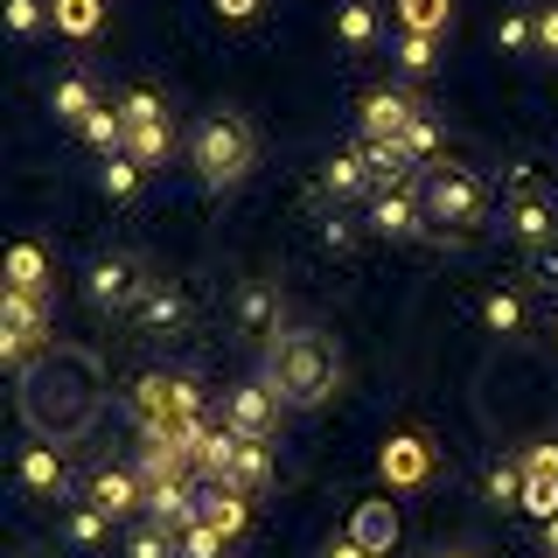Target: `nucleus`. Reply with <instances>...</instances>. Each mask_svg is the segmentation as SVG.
Here are the masks:
<instances>
[{"instance_id": "16", "label": "nucleus", "mask_w": 558, "mask_h": 558, "mask_svg": "<svg viewBox=\"0 0 558 558\" xmlns=\"http://www.w3.org/2000/svg\"><path fill=\"white\" fill-rule=\"evenodd\" d=\"M147 517H154V523H168V531L196 523V517H203V502L189 496V475H182V482H147Z\"/></svg>"}, {"instance_id": "23", "label": "nucleus", "mask_w": 558, "mask_h": 558, "mask_svg": "<svg viewBox=\"0 0 558 558\" xmlns=\"http://www.w3.org/2000/svg\"><path fill=\"white\" fill-rule=\"evenodd\" d=\"M231 488H244V496H258V488L272 482V447L266 440H244L238 447V461H231V475H223Z\"/></svg>"}, {"instance_id": "41", "label": "nucleus", "mask_w": 558, "mask_h": 558, "mask_svg": "<svg viewBox=\"0 0 558 558\" xmlns=\"http://www.w3.org/2000/svg\"><path fill=\"white\" fill-rule=\"evenodd\" d=\"M496 43L502 49H531L537 43V22H531V14H502V22H496Z\"/></svg>"}, {"instance_id": "20", "label": "nucleus", "mask_w": 558, "mask_h": 558, "mask_svg": "<svg viewBox=\"0 0 558 558\" xmlns=\"http://www.w3.org/2000/svg\"><path fill=\"white\" fill-rule=\"evenodd\" d=\"M426 440H412V433H405V440H391V447H384V482H391V488H412V482H426Z\"/></svg>"}, {"instance_id": "27", "label": "nucleus", "mask_w": 558, "mask_h": 558, "mask_svg": "<svg viewBox=\"0 0 558 558\" xmlns=\"http://www.w3.org/2000/svg\"><path fill=\"white\" fill-rule=\"evenodd\" d=\"M336 35H342L349 49H371V43H377V8H371V0H342Z\"/></svg>"}, {"instance_id": "39", "label": "nucleus", "mask_w": 558, "mask_h": 558, "mask_svg": "<svg viewBox=\"0 0 558 558\" xmlns=\"http://www.w3.org/2000/svg\"><path fill=\"white\" fill-rule=\"evenodd\" d=\"M105 531H112V517H105L98 502H84V510H70V545H84V551H92Z\"/></svg>"}, {"instance_id": "38", "label": "nucleus", "mask_w": 558, "mask_h": 558, "mask_svg": "<svg viewBox=\"0 0 558 558\" xmlns=\"http://www.w3.org/2000/svg\"><path fill=\"white\" fill-rule=\"evenodd\" d=\"M482 322L496 328V336H517V328H523V301H517V293H488V301H482Z\"/></svg>"}, {"instance_id": "30", "label": "nucleus", "mask_w": 558, "mask_h": 558, "mask_svg": "<svg viewBox=\"0 0 558 558\" xmlns=\"http://www.w3.org/2000/svg\"><path fill=\"white\" fill-rule=\"evenodd\" d=\"M398 22L418 28V35H440L453 22V0H398Z\"/></svg>"}, {"instance_id": "37", "label": "nucleus", "mask_w": 558, "mask_h": 558, "mask_svg": "<svg viewBox=\"0 0 558 558\" xmlns=\"http://www.w3.org/2000/svg\"><path fill=\"white\" fill-rule=\"evenodd\" d=\"M398 147H405V154H412V168H418V161H433V154H440V126H433V119H426V112H418V119H412V126H405V133H398Z\"/></svg>"}, {"instance_id": "47", "label": "nucleus", "mask_w": 558, "mask_h": 558, "mask_svg": "<svg viewBox=\"0 0 558 558\" xmlns=\"http://www.w3.org/2000/svg\"><path fill=\"white\" fill-rule=\"evenodd\" d=\"M217 14H231V22H244V14H258V0H217Z\"/></svg>"}, {"instance_id": "21", "label": "nucleus", "mask_w": 558, "mask_h": 558, "mask_svg": "<svg viewBox=\"0 0 558 558\" xmlns=\"http://www.w3.org/2000/svg\"><path fill=\"white\" fill-rule=\"evenodd\" d=\"M363 161H371L377 189H405V174H412V154L398 147V140H363Z\"/></svg>"}, {"instance_id": "28", "label": "nucleus", "mask_w": 558, "mask_h": 558, "mask_svg": "<svg viewBox=\"0 0 558 558\" xmlns=\"http://www.w3.org/2000/svg\"><path fill=\"white\" fill-rule=\"evenodd\" d=\"M84 140H92V147L98 154H126V119H119V105H98V112L92 119H84V126H77Z\"/></svg>"}, {"instance_id": "9", "label": "nucleus", "mask_w": 558, "mask_h": 558, "mask_svg": "<svg viewBox=\"0 0 558 558\" xmlns=\"http://www.w3.org/2000/svg\"><path fill=\"white\" fill-rule=\"evenodd\" d=\"M182 314H189L182 287H168V279H147V293L133 301V328H140L147 342H168L174 328H182Z\"/></svg>"}, {"instance_id": "49", "label": "nucleus", "mask_w": 558, "mask_h": 558, "mask_svg": "<svg viewBox=\"0 0 558 558\" xmlns=\"http://www.w3.org/2000/svg\"><path fill=\"white\" fill-rule=\"evenodd\" d=\"M545 545H551V558H558V517H551V523H545Z\"/></svg>"}, {"instance_id": "35", "label": "nucleus", "mask_w": 558, "mask_h": 558, "mask_svg": "<svg viewBox=\"0 0 558 558\" xmlns=\"http://www.w3.org/2000/svg\"><path fill=\"white\" fill-rule=\"evenodd\" d=\"M223 545H231V537H223V531H217L209 517L182 523V558H223Z\"/></svg>"}, {"instance_id": "18", "label": "nucleus", "mask_w": 558, "mask_h": 558, "mask_svg": "<svg viewBox=\"0 0 558 558\" xmlns=\"http://www.w3.org/2000/svg\"><path fill=\"white\" fill-rule=\"evenodd\" d=\"M196 502H203V517L217 523L223 537H238L244 523H252V510H244V488H231V482H203V496H196Z\"/></svg>"}, {"instance_id": "5", "label": "nucleus", "mask_w": 558, "mask_h": 558, "mask_svg": "<svg viewBox=\"0 0 558 558\" xmlns=\"http://www.w3.org/2000/svg\"><path fill=\"white\" fill-rule=\"evenodd\" d=\"M133 412H140V433H161V440H189V433L203 426V391H196L189 377H140Z\"/></svg>"}, {"instance_id": "22", "label": "nucleus", "mask_w": 558, "mask_h": 558, "mask_svg": "<svg viewBox=\"0 0 558 558\" xmlns=\"http://www.w3.org/2000/svg\"><path fill=\"white\" fill-rule=\"evenodd\" d=\"M0 322H8V328H28V336H49L43 293H35V287H8V293H0Z\"/></svg>"}, {"instance_id": "25", "label": "nucleus", "mask_w": 558, "mask_h": 558, "mask_svg": "<svg viewBox=\"0 0 558 558\" xmlns=\"http://www.w3.org/2000/svg\"><path fill=\"white\" fill-rule=\"evenodd\" d=\"M126 154L140 168H161L174 154V126H168V119H154V126H126Z\"/></svg>"}, {"instance_id": "48", "label": "nucleus", "mask_w": 558, "mask_h": 558, "mask_svg": "<svg viewBox=\"0 0 558 558\" xmlns=\"http://www.w3.org/2000/svg\"><path fill=\"white\" fill-rule=\"evenodd\" d=\"M328 558H371V551H363L356 537H336V545H328Z\"/></svg>"}, {"instance_id": "19", "label": "nucleus", "mask_w": 558, "mask_h": 558, "mask_svg": "<svg viewBox=\"0 0 558 558\" xmlns=\"http://www.w3.org/2000/svg\"><path fill=\"white\" fill-rule=\"evenodd\" d=\"M49 112H57L63 126H84V119L98 112V84H92V77H57V92H49Z\"/></svg>"}, {"instance_id": "36", "label": "nucleus", "mask_w": 558, "mask_h": 558, "mask_svg": "<svg viewBox=\"0 0 558 558\" xmlns=\"http://www.w3.org/2000/svg\"><path fill=\"white\" fill-rule=\"evenodd\" d=\"M523 475H531V468H523ZM523 510H531L537 523H551L558 517V475H531V482H523Z\"/></svg>"}, {"instance_id": "12", "label": "nucleus", "mask_w": 558, "mask_h": 558, "mask_svg": "<svg viewBox=\"0 0 558 558\" xmlns=\"http://www.w3.org/2000/svg\"><path fill=\"white\" fill-rule=\"evenodd\" d=\"M412 119H418V98L412 92H391V84H384V92L363 98V140H398Z\"/></svg>"}, {"instance_id": "34", "label": "nucleus", "mask_w": 558, "mask_h": 558, "mask_svg": "<svg viewBox=\"0 0 558 558\" xmlns=\"http://www.w3.org/2000/svg\"><path fill=\"white\" fill-rule=\"evenodd\" d=\"M49 14H57V28H63V35H98V22H105L98 0H57Z\"/></svg>"}, {"instance_id": "50", "label": "nucleus", "mask_w": 558, "mask_h": 558, "mask_svg": "<svg viewBox=\"0 0 558 558\" xmlns=\"http://www.w3.org/2000/svg\"><path fill=\"white\" fill-rule=\"evenodd\" d=\"M447 558H475V551H447Z\"/></svg>"}, {"instance_id": "51", "label": "nucleus", "mask_w": 558, "mask_h": 558, "mask_svg": "<svg viewBox=\"0 0 558 558\" xmlns=\"http://www.w3.org/2000/svg\"><path fill=\"white\" fill-rule=\"evenodd\" d=\"M433 558H447V551H433Z\"/></svg>"}, {"instance_id": "44", "label": "nucleus", "mask_w": 558, "mask_h": 558, "mask_svg": "<svg viewBox=\"0 0 558 558\" xmlns=\"http://www.w3.org/2000/svg\"><path fill=\"white\" fill-rule=\"evenodd\" d=\"M523 468H531V475H558V440L531 447V461H523Z\"/></svg>"}, {"instance_id": "43", "label": "nucleus", "mask_w": 558, "mask_h": 558, "mask_svg": "<svg viewBox=\"0 0 558 558\" xmlns=\"http://www.w3.org/2000/svg\"><path fill=\"white\" fill-rule=\"evenodd\" d=\"M531 272L545 279V287H558V244H531Z\"/></svg>"}, {"instance_id": "13", "label": "nucleus", "mask_w": 558, "mask_h": 558, "mask_svg": "<svg viewBox=\"0 0 558 558\" xmlns=\"http://www.w3.org/2000/svg\"><path fill=\"white\" fill-rule=\"evenodd\" d=\"M92 502H98V510L119 523V517L147 510V482L126 475V468H98V475H92Z\"/></svg>"}, {"instance_id": "26", "label": "nucleus", "mask_w": 558, "mask_h": 558, "mask_svg": "<svg viewBox=\"0 0 558 558\" xmlns=\"http://www.w3.org/2000/svg\"><path fill=\"white\" fill-rule=\"evenodd\" d=\"M140 174H147V168H140L133 154H105V168H98V189H105L112 203H133V196H140Z\"/></svg>"}, {"instance_id": "33", "label": "nucleus", "mask_w": 558, "mask_h": 558, "mask_svg": "<svg viewBox=\"0 0 558 558\" xmlns=\"http://www.w3.org/2000/svg\"><path fill=\"white\" fill-rule=\"evenodd\" d=\"M523 482H531V475H523L517 461H496V468H488V502H502V510H523Z\"/></svg>"}, {"instance_id": "3", "label": "nucleus", "mask_w": 558, "mask_h": 558, "mask_svg": "<svg viewBox=\"0 0 558 558\" xmlns=\"http://www.w3.org/2000/svg\"><path fill=\"white\" fill-rule=\"evenodd\" d=\"M418 203H426V223L440 238H475L482 223H488V189L468 168H426Z\"/></svg>"}, {"instance_id": "4", "label": "nucleus", "mask_w": 558, "mask_h": 558, "mask_svg": "<svg viewBox=\"0 0 558 558\" xmlns=\"http://www.w3.org/2000/svg\"><path fill=\"white\" fill-rule=\"evenodd\" d=\"M189 161H196L203 189H238L258 161V140H252L244 119H203V126L189 133Z\"/></svg>"}, {"instance_id": "40", "label": "nucleus", "mask_w": 558, "mask_h": 558, "mask_svg": "<svg viewBox=\"0 0 558 558\" xmlns=\"http://www.w3.org/2000/svg\"><path fill=\"white\" fill-rule=\"evenodd\" d=\"M43 22H57V14H49L43 0H8V28H14V35H35Z\"/></svg>"}, {"instance_id": "1", "label": "nucleus", "mask_w": 558, "mask_h": 558, "mask_svg": "<svg viewBox=\"0 0 558 558\" xmlns=\"http://www.w3.org/2000/svg\"><path fill=\"white\" fill-rule=\"evenodd\" d=\"M98 412V363L84 349H57L49 342L43 356L22 371V418L43 440H77Z\"/></svg>"}, {"instance_id": "10", "label": "nucleus", "mask_w": 558, "mask_h": 558, "mask_svg": "<svg viewBox=\"0 0 558 558\" xmlns=\"http://www.w3.org/2000/svg\"><path fill=\"white\" fill-rule=\"evenodd\" d=\"M510 231H517L523 244H551V231H558V209H551V196L531 182V174H517V196H510Z\"/></svg>"}, {"instance_id": "14", "label": "nucleus", "mask_w": 558, "mask_h": 558, "mask_svg": "<svg viewBox=\"0 0 558 558\" xmlns=\"http://www.w3.org/2000/svg\"><path fill=\"white\" fill-rule=\"evenodd\" d=\"M279 287H266V279H252V287L238 293V336H252V342H272L279 336Z\"/></svg>"}, {"instance_id": "2", "label": "nucleus", "mask_w": 558, "mask_h": 558, "mask_svg": "<svg viewBox=\"0 0 558 558\" xmlns=\"http://www.w3.org/2000/svg\"><path fill=\"white\" fill-rule=\"evenodd\" d=\"M336 377H342V363L314 328H279L266 342V384L287 398V412H314L328 391H336Z\"/></svg>"}, {"instance_id": "7", "label": "nucleus", "mask_w": 558, "mask_h": 558, "mask_svg": "<svg viewBox=\"0 0 558 558\" xmlns=\"http://www.w3.org/2000/svg\"><path fill=\"white\" fill-rule=\"evenodd\" d=\"M84 293H92V307H98V314H119V307H133L140 293H147V279H140V258H133V252H112V258H98V266L84 272Z\"/></svg>"}, {"instance_id": "29", "label": "nucleus", "mask_w": 558, "mask_h": 558, "mask_svg": "<svg viewBox=\"0 0 558 558\" xmlns=\"http://www.w3.org/2000/svg\"><path fill=\"white\" fill-rule=\"evenodd\" d=\"M433 63H440V35H418V28L398 35V70H405V77H426Z\"/></svg>"}, {"instance_id": "45", "label": "nucleus", "mask_w": 558, "mask_h": 558, "mask_svg": "<svg viewBox=\"0 0 558 558\" xmlns=\"http://www.w3.org/2000/svg\"><path fill=\"white\" fill-rule=\"evenodd\" d=\"M537 49H545V57H558V8L537 14Z\"/></svg>"}, {"instance_id": "24", "label": "nucleus", "mask_w": 558, "mask_h": 558, "mask_svg": "<svg viewBox=\"0 0 558 558\" xmlns=\"http://www.w3.org/2000/svg\"><path fill=\"white\" fill-rule=\"evenodd\" d=\"M22 488L28 496H57L63 488V453L57 447H28L22 453Z\"/></svg>"}, {"instance_id": "31", "label": "nucleus", "mask_w": 558, "mask_h": 558, "mask_svg": "<svg viewBox=\"0 0 558 558\" xmlns=\"http://www.w3.org/2000/svg\"><path fill=\"white\" fill-rule=\"evenodd\" d=\"M126 558H182V531H168V523H147V531H133Z\"/></svg>"}, {"instance_id": "32", "label": "nucleus", "mask_w": 558, "mask_h": 558, "mask_svg": "<svg viewBox=\"0 0 558 558\" xmlns=\"http://www.w3.org/2000/svg\"><path fill=\"white\" fill-rule=\"evenodd\" d=\"M119 119H126V126H154V119H168V105H161L154 84H133V92L119 98Z\"/></svg>"}, {"instance_id": "15", "label": "nucleus", "mask_w": 558, "mask_h": 558, "mask_svg": "<svg viewBox=\"0 0 558 558\" xmlns=\"http://www.w3.org/2000/svg\"><path fill=\"white\" fill-rule=\"evenodd\" d=\"M349 537H356L371 558H391V551H398V510H391V502H356Z\"/></svg>"}, {"instance_id": "46", "label": "nucleus", "mask_w": 558, "mask_h": 558, "mask_svg": "<svg viewBox=\"0 0 558 558\" xmlns=\"http://www.w3.org/2000/svg\"><path fill=\"white\" fill-rule=\"evenodd\" d=\"M322 244H336V252H349V244H356V231H349L342 217H328V223H322Z\"/></svg>"}, {"instance_id": "11", "label": "nucleus", "mask_w": 558, "mask_h": 558, "mask_svg": "<svg viewBox=\"0 0 558 558\" xmlns=\"http://www.w3.org/2000/svg\"><path fill=\"white\" fill-rule=\"evenodd\" d=\"M238 447H244V433H231V426H209V418H203L196 433H189V461H196V475H203V482H223V475H231Z\"/></svg>"}, {"instance_id": "42", "label": "nucleus", "mask_w": 558, "mask_h": 558, "mask_svg": "<svg viewBox=\"0 0 558 558\" xmlns=\"http://www.w3.org/2000/svg\"><path fill=\"white\" fill-rule=\"evenodd\" d=\"M14 287H35V293H43V252H35V244L14 252Z\"/></svg>"}, {"instance_id": "6", "label": "nucleus", "mask_w": 558, "mask_h": 558, "mask_svg": "<svg viewBox=\"0 0 558 558\" xmlns=\"http://www.w3.org/2000/svg\"><path fill=\"white\" fill-rule=\"evenodd\" d=\"M279 412H287V398H279L266 377H258V384H238V391H223V426L244 433V440H272V433H279Z\"/></svg>"}, {"instance_id": "17", "label": "nucleus", "mask_w": 558, "mask_h": 558, "mask_svg": "<svg viewBox=\"0 0 558 558\" xmlns=\"http://www.w3.org/2000/svg\"><path fill=\"white\" fill-rule=\"evenodd\" d=\"M363 189H377L371 182V161H363V147H349V154H328L322 161V196H363Z\"/></svg>"}, {"instance_id": "8", "label": "nucleus", "mask_w": 558, "mask_h": 558, "mask_svg": "<svg viewBox=\"0 0 558 558\" xmlns=\"http://www.w3.org/2000/svg\"><path fill=\"white\" fill-rule=\"evenodd\" d=\"M363 223H371L377 238H391V244L433 231V223H426V203H418V189H371V217H363Z\"/></svg>"}]
</instances>
